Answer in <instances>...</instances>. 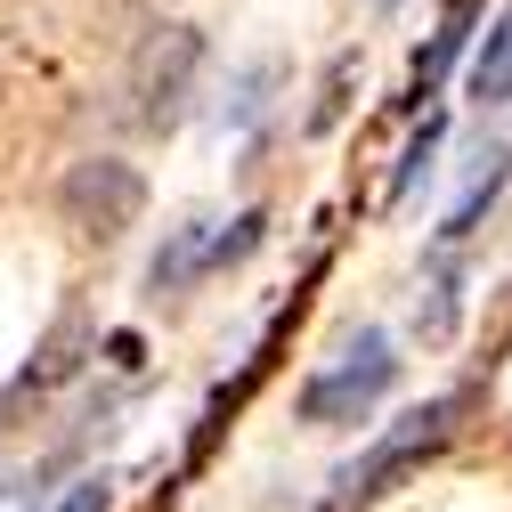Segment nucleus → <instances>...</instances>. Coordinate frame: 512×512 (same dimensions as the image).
<instances>
[{"label":"nucleus","mask_w":512,"mask_h":512,"mask_svg":"<svg viewBox=\"0 0 512 512\" xmlns=\"http://www.w3.org/2000/svg\"><path fill=\"white\" fill-rule=\"evenodd\" d=\"M456 415H464V399H456V391H447V399H423V407H407V415H399V423H391V431H382L366 456L334 480V512H366L374 496H391L415 464H431L439 447L456 439Z\"/></svg>","instance_id":"f257e3e1"},{"label":"nucleus","mask_w":512,"mask_h":512,"mask_svg":"<svg viewBox=\"0 0 512 512\" xmlns=\"http://www.w3.org/2000/svg\"><path fill=\"white\" fill-rule=\"evenodd\" d=\"M391 382H399V350H391V334H382V326H366L326 374L301 382V423H317V431L358 423V415H374L382 399H391Z\"/></svg>","instance_id":"f03ea898"},{"label":"nucleus","mask_w":512,"mask_h":512,"mask_svg":"<svg viewBox=\"0 0 512 512\" xmlns=\"http://www.w3.org/2000/svg\"><path fill=\"white\" fill-rule=\"evenodd\" d=\"M261 212H236V220H187V228H171L163 236V252L147 261V285L155 293H187V285H204V277H220L228 261H244L252 244H261Z\"/></svg>","instance_id":"7ed1b4c3"},{"label":"nucleus","mask_w":512,"mask_h":512,"mask_svg":"<svg viewBox=\"0 0 512 512\" xmlns=\"http://www.w3.org/2000/svg\"><path fill=\"white\" fill-rule=\"evenodd\" d=\"M57 212H66V228H82V236H122L147 212V179L131 163H114V155H82L66 179H57Z\"/></svg>","instance_id":"20e7f679"},{"label":"nucleus","mask_w":512,"mask_h":512,"mask_svg":"<svg viewBox=\"0 0 512 512\" xmlns=\"http://www.w3.org/2000/svg\"><path fill=\"white\" fill-rule=\"evenodd\" d=\"M196 74H204V33H196V25H163V33L139 49L131 98H139V122H147V131H171V122L187 114Z\"/></svg>","instance_id":"39448f33"},{"label":"nucleus","mask_w":512,"mask_h":512,"mask_svg":"<svg viewBox=\"0 0 512 512\" xmlns=\"http://www.w3.org/2000/svg\"><path fill=\"white\" fill-rule=\"evenodd\" d=\"M309 285H317V277H309ZM309 285H301V293H293V301H285V309L269 317V334H261V350L244 358V374H236V382H220V391H212V407H204V423H196V439H187V464H204L212 447H220V431H228V415H236V407H244V399H252V391H261V382H269V366H277V350H285V334L301 326V309H309Z\"/></svg>","instance_id":"423d86ee"},{"label":"nucleus","mask_w":512,"mask_h":512,"mask_svg":"<svg viewBox=\"0 0 512 512\" xmlns=\"http://www.w3.org/2000/svg\"><path fill=\"white\" fill-rule=\"evenodd\" d=\"M472 25H480V0H439V25H431V41L415 49V66H407V106L439 98V82L456 74V57H464Z\"/></svg>","instance_id":"0eeeda50"},{"label":"nucleus","mask_w":512,"mask_h":512,"mask_svg":"<svg viewBox=\"0 0 512 512\" xmlns=\"http://www.w3.org/2000/svg\"><path fill=\"white\" fill-rule=\"evenodd\" d=\"M472 98L480 106H512V17L488 33V49L472 57Z\"/></svg>","instance_id":"6e6552de"},{"label":"nucleus","mask_w":512,"mask_h":512,"mask_svg":"<svg viewBox=\"0 0 512 512\" xmlns=\"http://www.w3.org/2000/svg\"><path fill=\"white\" fill-rule=\"evenodd\" d=\"M431 147H439V122H423V131L407 139V155H399V171H391V196H407V187L431 171Z\"/></svg>","instance_id":"1a4fd4ad"},{"label":"nucleus","mask_w":512,"mask_h":512,"mask_svg":"<svg viewBox=\"0 0 512 512\" xmlns=\"http://www.w3.org/2000/svg\"><path fill=\"white\" fill-rule=\"evenodd\" d=\"M106 504H114V480H106V472H90V480H74L66 496H57L49 512H106Z\"/></svg>","instance_id":"9d476101"}]
</instances>
